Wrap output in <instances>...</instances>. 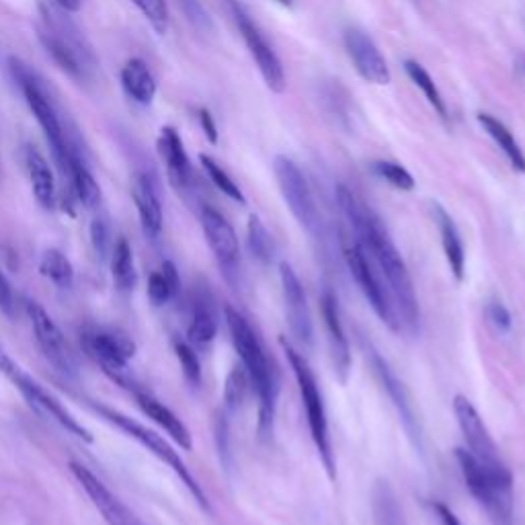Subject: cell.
I'll return each instance as SVG.
<instances>
[{"label": "cell", "mask_w": 525, "mask_h": 525, "mask_svg": "<svg viewBox=\"0 0 525 525\" xmlns=\"http://www.w3.org/2000/svg\"><path fill=\"white\" fill-rule=\"evenodd\" d=\"M337 204L345 220L349 222L355 240L366 249L376 269L380 271L384 284L394 300L402 333L417 337L421 331V308H419L417 292L413 286L411 273L407 269V263L402 261V255L398 253L384 222L345 185L337 187Z\"/></svg>", "instance_id": "cell-1"}, {"label": "cell", "mask_w": 525, "mask_h": 525, "mask_svg": "<svg viewBox=\"0 0 525 525\" xmlns=\"http://www.w3.org/2000/svg\"><path fill=\"white\" fill-rule=\"evenodd\" d=\"M226 325L234 343V349L242 361V368L249 374L251 386L259 400V421L257 431L263 441L271 439L275 429V415H277V398H279V378L273 368V363L257 337L251 322L242 316L236 308H224Z\"/></svg>", "instance_id": "cell-2"}, {"label": "cell", "mask_w": 525, "mask_h": 525, "mask_svg": "<svg viewBox=\"0 0 525 525\" xmlns=\"http://www.w3.org/2000/svg\"><path fill=\"white\" fill-rule=\"evenodd\" d=\"M9 68L13 72V78L19 83L23 97H25L29 109L33 111L39 128H42L46 134V140L54 152V158H56L62 175L70 179L72 165H74L76 158H80V154L74 148V144L70 142L68 132L64 130V124L60 119V113H58L52 97L48 95V89L44 87L42 78H39L29 68V64H25L21 58H15V56L9 58Z\"/></svg>", "instance_id": "cell-3"}, {"label": "cell", "mask_w": 525, "mask_h": 525, "mask_svg": "<svg viewBox=\"0 0 525 525\" xmlns=\"http://www.w3.org/2000/svg\"><path fill=\"white\" fill-rule=\"evenodd\" d=\"M37 35L52 60L72 78H85L95 68V56L85 42V35L58 5L42 3Z\"/></svg>", "instance_id": "cell-4"}, {"label": "cell", "mask_w": 525, "mask_h": 525, "mask_svg": "<svg viewBox=\"0 0 525 525\" xmlns=\"http://www.w3.org/2000/svg\"><path fill=\"white\" fill-rule=\"evenodd\" d=\"M281 349H284L290 368L294 372L302 405L306 411V421L310 429V437L316 446V452L320 456L322 466H325L327 474L331 480L337 478V464H335V452L331 443V433H329V419H327V409H325V398H322L318 380L314 376V370L310 368L308 359L286 339H281Z\"/></svg>", "instance_id": "cell-5"}, {"label": "cell", "mask_w": 525, "mask_h": 525, "mask_svg": "<svg viewBox=\"0 0 525 525\" xmlns=\"http://www.w3.org/2000/svg\"><path fill=\"white\" fill-rule=\"evenodd\" d=\"M456 460L474 501L487 511L493 525H513V474H493L466 448L456 450Z\"/></svg>", "instance_id": "cell-6"}, {"label": "cell", "mask_w": 525, "mask_h": 525, "mask_svg": "<svg viewBox=\"0 0 525 525\" xmlns=\"http://www.w3.org/2000/svg\"><path fill=\"white\" fill-rule=\"evenodd\" d=\"M343 257H345L347 269L351 271V275L355 279L357 288L361 290L363 298L368 300V304L372 306L376 316L384 322V325L392 333L400 335L402 333V325H400V318H398L394 300H392V296H390V292H388V288L384 284L380 271L376 269L374 261L366 253V249H363L357 240H353V242H349V245H345Z\"/></svg>", "instance_id": "cell-7"}, {"label": "cell", "mask_w": 525, "mask_h": 525, "mask_svg": "<svg viewBox=\"0 0 525 525\" xmlns=\"http://www.w3.org/2000/svg\"><path fill=\"white\" fill-rule=\"evenodd\" d=\"M97 411L113 425H117L121 431H126L130 437H134L138 443H142L144 448H148V452H152L158 460H163L169 468L175 470V474L181 478V482L187 487V491L195 497V501L199 503L201 509H206L210 511V503H208V497L204 493V489L199 487V482L193 478V474L189 472V468L185 466V462L181 460L179 452H175L171 448V443L163 437V435H158L154 431H150L148 427L140 425L138 421L126 417V415H121L113 409H107V407H97Z\"/></svg>", "instance_id": "cell-8"}, {"label": "cell", "mask_w": 525, "mask_h": 525, "mask_svg": "<svg viewBox=\"0 0 525 525\" xmlns=\"http://www.w3.org/2000/svg\"><path fill=\"white\" fill-rule=\"evenodd\" d=\"M273 171L281 189V195H284L286 204L298 224L314 238H322V218L316 206V199L312 195V189L300 171V167L294 163L288 156H275L273 160Z\"/></svg>", "instance_id": "cell-9"}, {"label": "cell", "mask_w": 525, "mask_h": 525, "mask_svg": "<svg viewBox=\"0 0 525 525\" xmlns=\"http://www.w3.org/2000/svg\"><path fill=\"white\" fill-rule=\"evenodd\" d=\"M230 15L245 39V44L253 56V60L259 66V72L265 80L267 89H271L273 93H284L286 91V72L284 66H281V60L277 58V54L273 52V48L267 44V39L263 37L261 29L257 27V23L253 21V17L249 15V11L242 7L238 0H226Z\"/></svg>", "instance_id": "cell-10"}, {"label": "cell", "mask_w": 525, "mask_h": 525, "mask_svg": "<svg viewBox=\"0 0 525 525\" xmlns=\"http://www.w3.org/2000/svg\"><path fill=\"white\" fill-rule=\"evenodd\" d=\"M454 415L458 421V427L464 435L466 450L493 474H509V466L503 462L501 452L497 448V443L493 435L489 433L487 425L480 419L478 411L474 409L472 402L458 394L454 398Z\"/></svg>", "instance_id": "cell-11"}, {"label": "cell", "mask_w": 525, "mask_h": 525, "mask_svg": "<svg viewBox=\"0 0 525 525\" xmlns=\"http://www.w3.org/2000/svg\"><path fill=\"white\" fill-rule=\"evenodd\" d=\"M366 355H368V361H370V366H372V372L376 376V380L380 382L382 390L386 392V396L390 398L392 402V407L396 409L398 417H400V423L402 427H405L411 443L415 446V450L419 454H423V448H425V443H423V429H421V421L417 417V411H415V405H413V400L405 388V384H402L398 380V376L392 372L390 368V363L370 345H366Z\"/></svg>", "instance_id": "cell-12"}, {"label": "cell", "mask_w": 525, "mask_h": 525, "mask_svg": "<svg viewBox=\"0 0 525 525\" xmlns=\"http://www.w3.org/2000/svg\"><path fill=\"white\" fill-rule=\"evenodd\" d=\"M89 353L103 368V372L119 386L140 392L128 370V361L136 355V343L124 333H95L87 341Z\"/></svg>", "instance_id": "cell-13"}, {"label": "cell", "mask_w": 525, "mask_h": 525, "mask_svg": "<svg viewBox=\"0 0 525 525\" xmlns=\"http://www.w3.org/2000/svg\"><path fill=\"white\" fill-rule=\"evenodd\" d=\"M201 228L228 284L236 290L240 284V242L232 224L214 208L201 210Z\"/></svg>", "instance_id": "cell-14"}, {"label": "cell", "mask_w": 525, "mask_h": 525, "mask_svg": "<svg viewBox=\"0 0 525 525\" xmlns=\"http://www.w3.org/2000/svg\"><path fill=\"white\" fill-rule=\"evenodd\" d=\"M27 314L31 320V329L35 333V339H37L39 347H42L44 355L50 359L52 366L58 372H62L64 376L74 378L78 374V363H76V357H74L64 333L54 322V318L46 312V308L42 304H37L33 300L27 302Z\"/></svg>", "instance_id": "cell-15"}, {"label": "cell", "mask_w": 525, "mask_h": 525, "mask_svg": "<svg viewBox=\"0 0 525 525\" xmlns=\"http://www.w3.org/2000/svg\"><path fill=\"white\" fill-rule=\"evenodd\" d=\"M0 370L7 372V374L11 376V380H13L15 386L21 390V394L29 400V405H31L33 409H37L39 413H44L46 417L58 421V423H60L66 431H70L74 437L83 439V441H87V443L93 441L91 433H89L83 425H80L50 392H46L37 382H33V380L27 378L23 372H19V368H15L7 357H0Z\"/></svg>", "instance_id": "cell-16"}, {"label": "cell", "mask_w": 525, "mask_h": 525, "mask_svg": "<svg viewBox=\"0 0 525 525\" xmlns=\"http://www.w3.org/2000/svg\"><path fill=\"white\" fill-rule=\"evenodd\" d=\"M279 277H281V292H284L290 331L298 345H302L304 349H310L314 343V329H312L310 308H308L302 281L298 273L294 271V267L286 261L279 263Z\"/></svg>", "instance_id": "cell-17"}, {"label": "cell", "mask_w": 525, "mask_h": 525, "mask_svg": "<svg viewBox=\"0 0 525 525\" xmlns=\"http://www.w3.org/2000/svg\"><path fill=\"white\" fill-rule=\"evenodd\" d=\"M70 472L78 480L80 487L87 491L93 505L101 511V515L105 517L109 525H144L87 466L78 464V462H70Z\"/></svg>", "instance_id": "cell-18"}, {"label": "cell", "mask_w": 525, "mask_h": 525, "mask_svg": "<svg viewBox=\"0 0 525 525\" xmlns=\"http://www.w3.org/2000/svg\"><path fill=\"white\" fill-rule=\"evenodd\" d=\"M345 48L357 74L363 80H368L372 85L390 83V68L372 37H368L359 29H349L345 33Z\"/></svg>", "instance_id": "cell-19"}, {"label": "cell", "mask_w": 525, "mask_h": 525, "mask_svg": "<svg viewBox=\"0 0 525 525\" xmlns=\"http://www.w3.org/2000/svg\"><path fill=\"white\" fill-rule=\"evenodd\" d=\"M320 310H322V318H325V329L329 335V349H331L335 372L341 382H347V376L351 370V349H349V341H347L343 322H341L339 302L331 288L322 290Z\"/></svg>", "instance_id": "cell-20"}, {"label": "cell", "mask_w": 525, "mask_h": 525, "mask_svg": "<svg viewBox=\"0 0 525 525\" xmlns=\"http://www.w3.org/2000/svg\"><path fill=\"white\" fill-rule=\"evenodd\" d=\"M132 195L144 234L156 240L160 232H163V204H160V193L154 177L148 173H140L134 181Z\"/></svg>", "instance_id": "cell-21"}, {"label": "cell", "mask_w": 525, "mask_h": 525, "mask_svg": "<svg viewBox=\"0 0 525 525\" xmlns=\"http://www.w3.org/2000/svg\"><path fill=\"white\" fill-rule=\"evenodd\" d=\"M158 154H160V158L165 160L171 183L177 189H187L191 185V179H193V169L189 163V156L185 152L183 140L175 128L167 126V128H163V132H160Z\"/></svg>", "instance_id": "cell-22"}, {"label": "cell", "mask_w": 525, "mask_h": 525, "mask_svg": "<svg viewBox=\"0 0 525 525\" xmlns=\"http://www.w3.org/2000/svg\"><path fill=\"white\" fill-rule=\"evenodd\" d=\"M433 210V218L435 224L439 228V236H441V247L443 253H446L448 265L452 269V275L458 281H464V273H466V251H464V242L460 236V230L454 222V218L446 212L441 204H431Z\"/></svg>", "instance_id": "cell-23"}, {"label": "cell", "mask_w": 525, "mask_h": 525, "mask_svg": "<svg viewBox=\"0 0 525 525\" xmlns=\"http://www.w3.org/2000/svg\"><path fill=\"white\" fill-rule=\"evenodd\" d=\"M136 400L140 409L144 411V415H148V419H152L158 427H163L183 450H191L193 448V439H191V431L187 429V425L169 409L165 407L163 402L156 400L154 396L146 394V392H136Z\"/></svg>", "instance_id": "cell-24"}, {"label": "cell", "mask_w": 525, "mask_h": 525, "mask_svg": "<svg viewBox=\"0 0 525 525\" xmlns=\"http://www.w3.org/2000/svg\"><path fill=\"white\" fill-rule=\"evenodd\" d=\"M25 163H27V173L35 199L46 210H52L56 206V181L48 160L44 158L42 152L29 146L25 152Z\"/></svg>", "instance_id": "cell-25"}, {"label": "cell", "mask_w": 525, "mask_h": 525, "mask_svg": "<svg viewBox=\"0 0 525 525\" xmlns=\"http://www.w3.org/2000/svg\"><path fill=\"white\" fill-rule=\"evenodd\" d=\"M218 333V320L212 306V298L208 294H201L193 302L191 322L187 329L189 343L195 347H208Z\"/></svg>", "instance_id": "cell-26"}, {"label": "cell", "mask_w": 525, "mask_h": 525, "mask_svg": "<svg viewBox=\"0 0 525 525\" xmlns=\"http://www.w3.org/2000/svg\"><path fill=\"white\" fill-rule=\"evenodd\" d=\"M121 87L140 105H150L156 95V80L144 60H130L121 70Z\"/></svg>", "instance_id": "cell-27"}, {"label": "cell", "mask_w": 525, "mask_h": 525, "mask_svg": "<svg viewBox=\"0 0 525 525\" xmlns=\"http://www.w3.org/2000/svg\"><path fill=\"white\" fill-rule=\"evenodd\" d=\"M476 119H478V124L482 126V130L487 132V134L495 140V144L505 152V156H507V160L511 163L513 171L525 173V154H523L519 142L515 140L513 132L503 124L501 119H497L495 115L478 113Z\"/></svg>", "instance_id": "cell-28"}, {"label": "cell", "mask_w": 525, "mask_h": 525, "mask_svg": "<svg viewBox=\"0 0 525 525\" xmlns=\"http://www.w3.org/2000/svg\"><path fill=\"white\" fill-rule=\"evenodd\" d=\"M181 290V277L173 261H165L163 267L148 277V298L154 306H163L177 298Z\"/></svg>", "instance_id": "cell-29"}, {"label": "cell", "mask_w": 525, "mask_h": 525, "mask_svg": "<svg viewBox=\"0 0 525 525\" xmlns=\"http://www.w3.org/2000/svg\"><path fill=\"white\" fill-rule=\"evenodd\" d=\"M111 273H113V281L115 286L121 292H130L136 288V265H134V253L130 242L126 238H119L113 247L111 253Z\"/></svg>", "instance_id": "cell-30"}, {"label": "cell", "mask_w": 525, "mask_h": 525, "mask_svg": "<svg viewBox=\"0 0 525 525\" xmlns=\"http://www.w3.org/2000/svg\"><path fill=\"white\" fill-rule=\"evenodd\" d=\"M70 181H72V189L78 197L80 204L85 208L93 210L99 206L101 201V187L95 181V177L91 175V171L87 169V165L83 163V158H76L74 165H72V173H70Z\"/></svg>", "instance_id": "cell-31"}, {"label": "cell", "mask_w": 525, "mask_h": 525, "mask_svg": "<svg viewBox=\"0 0 525 525\" xmlns=\"http://www.w3.org/2000/svg\"><path fill=\"white\" fill-rule=\"evenodd\" d=\"M39 273H42L46 279L54 281V284L62 290L72 288L74 284V267L68 261V257L56 249H50L42 255V261H39Z\"/></svg>", "instance_id": "cell-32"}, {"label": "cell", "mask_w": 525, "mask_h": 525, "mask_svg": "<svg viewBox=\"0 0 525 525\" xmlns=\"http://www.w3.org/2000/svg\"><path fill=\"white\" fill-rule=\"evenodd\" d=\"M247 240H249V251H251V255H253L261 265L273 263V259H275V242H273V236L269 234V230L265 228V224L261 222V218L255 216V214L249 218Z\"/></svg>", "instance_id": "cell-33"}, {"label": "cell", "mask_w": 525, "mask_h": 525, "mask_svg": "<svg viewBox=\"0 0 525 525\" xmlns=\"http://www.w3.org/2000/svg\"><path fill=\"white\" fill-rule=\"evenodd\" d=\"M405 70H407V74L411 76L413 83L423 91L425 99H427L429 105L435 109V113H437L439 117L446 119V117H448V107H446V101H443V97H441V93H439V89H437V85H435V80L431 78V74H429L419 62H415V60H407V62H405Z\"/></svg>", "instance_id": "cell-34"}, {"label": "cell", "mask_w": 525, "mask_h": 525, "mask_svg": "<svg viewBox=\"0 0 525 525\" xmlns=\"http://www.w3.org/2000/svg\"><path fill=\"white\" fill-rule=\"evenodd\" d=\"M251 380H249V374L245 372V368H234L228 378H226V384H224V405L230 413L238 411L242 405H245V400L249 396V390H251Z\"/></svg>", "instance_id": "cell-35"}, {"label": "cell", "mask_w": 525, "mask_h": 525, "mask_svg": "<svg viewBox=\"0 0 525 525\" xmlns=\"http://www.w3.org/2000/svg\"><path fill=\"white\" fill-rule=\"evenodd\" d=\"M199 163H201V167H204V171L208 173V177L212 179V183H214L226 197H230L232 201H236V204H240V206L247 204V199H245V195H242L240 187L230 179V175L216 163V160H214L212 156L201 154V156H199Z\"/></svg>", "instance_id": "cell-36"}, {"label": "cell", "mask_w": 525, "mask_h": 525, "mask_svg": "<svg viewBox=\"0 0 525 525\" xmlns=\"http://www.w3.org/2000/svg\"><path fill=\"white\" fill-rule=\"evenodd\" d=\"M372 169L380 179H384L386 183H390L392 187H396L400 191H413L415 189L413 175L398 163H390V160H376V163H372Z\"/></svg>", "instance_id": "cell-37"}, {"label": "cell", "mask_w": 525, "mask_h": 525, "mask_svg": "<svg viewBox=\"0 0 525 525\" xmlns=\"http://www.w3.org/2000/svg\"><path fill=\"white\" fill-rule=\"evenodd\" d=\"M132 3L142 11L148 23L156 33L165 35L169 29V9L165 0H132Z\"/></svg>", "instance_id": "cell-38"}, {"label": "cell", "mask_w": 525, "mask_h": 525, "mask_svg": "<svg viewBox=\"0 0 525 525\" xmlns=\"http://www.w3.org/2000/svg\"><path fill=\"white\" fill-rule=\"evenodd\" d=\"M175 353H177V359L181 363V370H183L185 380L191 386L197 388L201 384V363H199V357H197L195 349L189 343H185V341H177L175 343Z\"/></svg>", "instance_id": "cell-39"}, {"label": "cell", "mask_w": 525, "mask_h": 525, "mask_svg": "<svg viewBox=\"0 0 525 525\" xmlns=\"http://www.w3.org/2000/svg\"><path fill=\"white\" fill-rule=\"evenodd\" d=\"M185 19L201 33H212L214 31V21L206 7L199 3V0H175Z\"/></svg>", "instance_id": "cell-40"}, {"label": "cell", "mask_w": 525, "mask_h": 525, "mask_svg": "<svg viewBox=\"0 0 525 525\" xmlns=\"http://www.w3.org/2000/svg\"><path fill=\"white\" fill-rule=\"evenodd\" d=\"M91 242H93L95 255L99 259H107L111 240H109V226H107V222L103 218H95L93 220V224H91Z\"/></svg>", "instance_id": "cell-41"}, {"label": "cell", "mask_w": 525, "mask_h": 525, "mask_svg": "<svg viewBox=\"0 0 525 525\" xmlns=\"http://www.w3.org/2000/svg\"><path fill=\"white\" fill-rule=\"evenodd\" d=\"M487 318L491 325L499 331V333H509L511 327H513V318H511V312L507 310V306L499 300H491L487 304Z\"/></svg>", "instance_id": "cell-42"}, {"label": "cell", "mask_w": 525, "mask_h": 525, "mask_svg": "<svg viewBox=\"0 0 525 525\" xmlns=\"http://www.w3.org/2000/svg\"><path fill=\"white\" fill-rule=\"evenodd\" d=\"M216 441H218V450L220 458L226 466H230V443H228V421L226 415H218L216 419Z\"/></svg>", "instance_id": "cell-43"}, {"label": "cell", "mask_w": 525, "mask_h": 525, "mask_svg": "<svg viewBox=\"0 0 525 525\" xmlns=\"http://www.w3.org/2000/svg\"><path fill=\"white\" fill-rule=\"evenodd\" d=\"M431 511L439 525H462V521L456 517V513L446 503H441V501L431 503Z\"/></svg>", "instance_id": "cell-44"}, {"label": "cell", "mask_w": 525, "mask_h": 525, "mask_svg": "<svg viewBox=\"0 0 525 525\" xmlns=\"http://www.w3.org/2000/svg\"><path fill=\"white\" fill-rule=\"evenodd\" d=\"M199 124H201V130H204V134L208 136V140L212 144H216L218 142V128H216L214 115L208 109H199Z\"/></svg>", "instance_id": "cell-45"}, {"label": "cell", "mask_w": 525, "mask_h": 525, "mask_svg": "<svg viewBox=\"0 0 525 525\" xmlns=\"http://www.w3.org/2000/svg\"><path fill=\"white\" fill-rule=\"evenodd\" d=\"M11 306H13V292H11V286H9L5 273L0 271V308L9 312Z\"/></svg>", "instance_id": "cell-46"}, {"label": "cell", "mask_w": 525, "mask_h": 525, "mask_svg": "<svg viewBox=\"0 0 525 525\" xmlns=\"http://www.w3.org/2000/svg\"><path fill=\"white\" fill-rule=\"evenodd\" d=\"M56 5L66 13H78L80 11V0H56Z\"/></svg>", "instance_id": "cell-47"}, {"label": "cell", "mask_w": 525, "mask_h": 525, "mask_svg": "<svg viewBox=\"0 0 525 525\" xmlns=\"http://www.w3.org/2000/svg\"><path fill=\"white\" fill-rule=\"evenodd\" d=\"M279 3H281V5H286V7H290V5H292V0H279Z\"/></svg>", "instance_id": "cell-48"}]
</instances>
